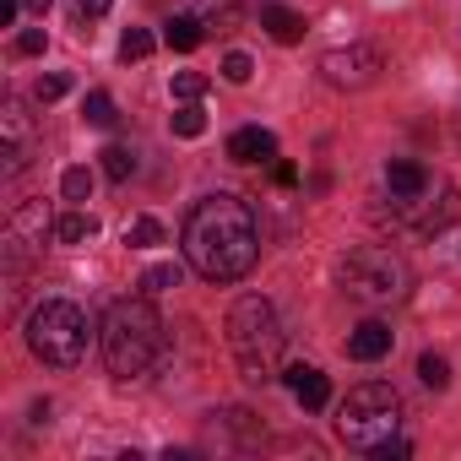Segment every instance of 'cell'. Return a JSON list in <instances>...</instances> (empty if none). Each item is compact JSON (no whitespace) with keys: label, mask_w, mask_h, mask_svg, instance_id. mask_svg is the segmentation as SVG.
Here are the masks:
<instances>
[{"label":"cell","mask_w":461,"mask_h":461,"mask_svg":"<svg viewBox=\"0 0 461 461\" xmlns=\"http://www.w3.org/2000/svg\"><path fill=\"white\" fill-rule=\"evenodd\" d=\"M179 245H185V261L206 277V283H240L256 256H261V228H256V212L240 201V195H201L179 228Z\"/></svg>","instance_id":"1"},{"label":"cell","mask_w":461,"mask_h":461,"mask_svg":"<svg viewBox=\"0 0 461 461\" xmlns=\"http://www.w3.org/2000/svg\"><path fill=\"white\" fill-rule=\"evenodd\" d=\"M168 348V331H163V315L152 304V294H136V299H114L109 315H104V364L114 380H141Z\"/></svg>","instance_id":"2"},{"label":"cell","mask_w":461,"mask_h":461,"mask_svg":"<svg viewBox=\"0 0 461 461\" xmlns=\"http://www.w3.org/2000/svg\"><path fill=\"white\" fill-rule=\"evenodd\" d=\"M228 348H234L245 380H272L277 375L283 348H288V331H283L277 310L261 294H245L234 310H228Z\"/></svg>","instance_id":"3"},{"label":"cell","mask_w":461,"mask_h":461,"mask_svg":"<svg viewBox=\"0 0 461 461\" xmlns=\"http://www.w3.org/2000/svg\"><path fill=\"white\" fill-rule=\"evenodd\" d=\"M337 434L348 450H364V456H380V445H391L402 434V396L385 385V380H364L342 396L337 407Z\"/></svg>","instance_id":"4"},{"label":"cell","mask_w":461,"mask_h":461,"mask_svg":"<svg viewBox=\"0 0 461 461\" xmlns=\"http://www.w3.org/2000/svg\"><path fill=\"white\" fill-rule=\"evenodd\" d=\"M87 337H93L87 310L71 304V299H44V304H33V315H28V348H33V358L50 364V369H77V364L87 358Z\"/></svg>","instance_id":"5"},{"label":"cell","mask_w":461,"mask_h":461,"mask_svg":"<svg viewBox=\"0 0 461 461\" xmlns=\"http://www.w3.org/2000/svg\"><path fill=\"white\" fill-rule=\"evenodd\" d=\"M407 283H412V272L391 245H358L342 256V288L358 304H396L407 294Z\"/></svg>","instance_id":"6"},{"label":"cell","mask_w":461,"mask_h":461,"mask_svg":"<svg viewBox=\"0 0 461 461\" xmlns=\"http://www.w3.org/2000/svg\"><path fill=\"white\" fill-rule=\"evenodd\" d=\"M391 217L396 222H407L412 234H445V228L461 217V190L450 185V179H429L418 195H407V201H391Z\"/></svg>","instance_id":"7"},{"label":"cell","mask_w":461,"mask_h":461,"mask_svg":"<svg viewBox=\"0 0 461 461\" xmlns=\"http://www.w3.org/2000/svg\"><path fill=\"white\" fill-rule=\"evenodd\" d=\"M39 152V136H33V114L17 93L0 98V179H17Z\"/></svg>","instance_id":"8"},{"label":"cell","mask_w":461,"mask_h":461,"mask_svg":"<svg viewBox=\"0 0 461 461\" xmlns=\"http://www.w3.org/2000/svg\"><path fill=\"white\" fill-rule=\"evenodd\" d=\"M380 71H385V55L375 44H337V50L321 55V77L337 93H364V87L380 82Z\"/></svg>","instance_id":"9"},{"label":"cell","mask_w":461,"mask_h":461,"mask_svg":"<svg viewBox=\"0 0 461 461\" xmlns=\"http://www.w3.org/2000/svg\"><path fill=\"white\" fill-rule=\"evenodd\" d=\"M50 234H55V217L44 212V201H23V206L6 217V245H0V256H6V272H23V267L44 250Z\"/></svg>","instance_id":"10"},{"label":"cell","mask_w":461,"mask_h":461,"mask_svg":"<svg viewBox=\"0 0 461 461\" xmlns=\"http://www.w3.org/2000/svg\"><path fill=\"white\" fill-rule=\"evenodd\" d=\"M283 385L294 391V402H299L304 412H321V407L331 402V380H326L315 364H288V369H283Z\"/></svg>","instance_id":"11"},{"label":"cell","mask_w":461,"mask_h":461,"mask_svg":"<svg viewBox=\"0 0 461 461\" xmlns=\"http://www.w3.org/2000/svg\"><path fill=\"white\" fill-rule=\"evenodd\" d=\"M391 342H396V331H391L385 321H358V326L348 331V358L375 364V358H385V353H391Z\"/></svg>","instance_id":"12"},{"label":"cell","mask_w":461,"mask_h":461,"mask_svg":"<svg viewBox=\"0 0 461 461\" xmlns=\"http://www.w3.org/2000/svg\"><path fill=\"white\" fill-rule=\"evenodd\" d=\"M228 158L234 163H272L277 158V136L261 131V125H240L234 136H228Z\"/></svg>","instance_id":"13"},{"label":"cell","mask_w":461,"mask_h":461,"mask_svg":"<svg viewBox=\"0 0 461 461\" xmlns=\"http://www.w3.org/2000/svg\"><path fill=\"white\" fill-rule=\"evenodd\" d=\"M429 179H434V168H423V163H412V158H391V163H385V195H391V201L418 195Z\"/></svg>","instance_id":"14"},{"label":"cell","mask_w":461,"mask_h":461,"mask_svg":"<svg viewBox=\"0 0 461 461\" xmlns=\"http://www.w3.org/2000/svg\"><path fill=\"white\" fill-rule=\"evenodd\" d=\"M201 39H206V23H201V17H190V12H179V17H168V23H163V44H168V50H179V55L201 50Z\"/></svg>","instance_id":"15"},{"label":"cell","mask_w":461,"mask_h":461,"mask_svg":"<svg viewBox=\"0 0 461 461\" xmlns=\"http://www.w3.org/2000/svg\"><path fill=\"white\" fill-rule=\"evenodd\" d=\"M55 240L60 245H87V240H98V217L93 212H66V217H55Z\"/></svg>","instance_id":"16"},{"label":"cell","mask_w":461,"mask_h":461,"mask_svg":"<svg viewBox=\"0 0 461 461\" xmlns=\"http://www.w3.org/2000/svg\"><path fill=\"white\" fill-rule=\"evenodd\" d=\"M261 28H267L277 44H299V39H304V17L288 12V6H267V12H261Z\"/></svg>","instance_id":"17"},{"label":"cell","mask_w":461,"mask_h":461,"mask_svg":"<svg viewBox=\"0 0 461 461\" xmlns=\"http://www.w3.org/2000/svg\"><path fill=\"white\" fill-rule=\"evenodd\" d=\"M185 12H190V17H201L206 28H234V17H240V0H190Z\"/></svg>","instance_id":"18"},{"label":"cell","mask_w":461,"mask_h":461,"mask_svg":"<svg viewBox=\"0 0 461 461\" xmlns=\"http://www.w3.org/2000/svg\"><path fill=\"white\" fill-rule=\"evenodd\" d=\"M163 240H168V234H163L158 217H131V222H125V245H131V250H152V245H163Z\"/></svg>","instance_id":"19"},{"label":"cell","mask_w":461,"mask_h":461,"mask_svg":"<svg viewBox=\"0 0 461 461\" xmlns=\"http://www.w3.org/2000/svg\"><path fill=\"white\" fill-rule=\"evenodd\" d=\"M98 163H104V174H109V179H120V185L136 174V152H131V147H120V141H114V147H104V152H98Z\"/></svg>","instance_id":"20"},{"label":"cell","mask_w":461,"mask_h":461,"mask_svg":"<svg viewBox=\"0 0 461 461\" xmlns=\"http://www.w3.org/2000/svg\"><path fill=\"white\" fill-rule=\"evenodd\" d=\"M60 195H66L71 206L93 201V168H82V163H77V168H66V174H60Z\"/></svg>","instance_id":"21"},{"label":"cell","mask_w":461,"mask_h":461,"mask_svg":"<svg viewBox=\"0 0 461 461\" xmlns=\"http://www.w3.org/2000/svg\"><path fill=\"white\" fill-rule=\"evenodd\" d=\"M82 120L93 125V131H109L120 114H114V98L109 93H87V104H82Z\"/></svg>","instance_id":"22"},{"label":"cell","mask_w":461,"mask_h":461,"mask_svg":"<svg viewBox=\"0 0 461 461\" xmlns=\"http://www.w3.org/2000/svg\"><path fill=\"white\" fill-rule=\"evenodd\" d=\"M168 131H174V136H185V141H195V136H206V114H201L195 104H185V109H174V114H168Z\"/></svg>","instance_id":"23"},{"label":"cell","mask_w":461,"mask_h":461,"mask_svg":"<svg viewBox=\"0 0 461 461\" xmlns=\"http://www.w3.org/2000/svg\"><path fill=\"white\" fill-rule=\"evenodd\" d=\"M168 288H179V267H174V261H158V267L141 272V294L158 299V294H168Z\"/></svg>","instance_id":"24"},{"label":"cell","mask_w":461,"mask_h":461,"mask_svg":"<svg viewBox=\"0 0 461 461\" xmlns=\"http://www.w3.org/2000/svg\"><path fill=\"white\" fill-rule=\"evenodd\" d=\"M158 50V39L147 33V28H125V39H120V60H147Z\"/></svg>","instance_id":"25"},{"label":"cell","mask_w":461,"mask_h":461,"mask_svg":"<svg viewBox=\"0 0 461 461\" xmlns=\"http://www.w3.org/2000/svg\"><path fill=\"white\" fill-rule=\"evenodd\" d=\"M418 380H423L429 391H445V385H450V364H445L439 353H423V358H418Z\"/></svg>","instance_id":"26"},{"label":"cell","mask_w":461,"mask_h":461,"mask_svg":"<svg viewBox=\"0 0 461 461\" xmlns=\"http://www.w3.org/2000/svg\"><path fill=\"white\" fill-rule=\"evenodd\" d=\"M222 77H228V82H240V87H245V82L256 77V60H250L245 50H228V55H222Z\"/></svg>","instance_id":"27"},{"label":"cell","mask_w":461,"mask_h":461,"mask_svg":"<svg viewBox=\"0 0 461 461\" xmlns=\"http://www.w3.org/2000/svg\"><path fill=\"white\" fill-rule=\"evenodd\" d=\"M66 93H71V77H66V71H50V77H39V87H33L39 104H55V98H66Z\"/></svg>","instance_id":"28"},{"label":"cell","mask_w":461,"mask_h":461,"mask_svg":"<svg viewBox=\"0 0 461 461\" xmlns=\"http://www.w3.org/2000/svg\"><path fill=\"white\" fill-rule=\"evenodd\" d=\"M50 50V33L44 28H23L17 39H12V55H44Z\"/></svg>","instance_id":"29"},{"label":"cell","mask_w":461,"mask_h":461,"mask_svg":"<svg viewBox=\"0 0 461 461\" xmlns=\"http://www.w3.org/2000/svg\"><path fill=\"white\" fill-rule=\"evenodd\" d=\"M201 93H206V77H201V71H179V77H174V98H179V104H195Z\"/></svg>","instance_id":"30"},{"label":"cell","mask_w":461,"mask_h":461,"mask_svg":"<svg viewBox=\"0 0 461 461\" xmlns=\"http://www.w3.org/2000/svg\"><path fill=\"white\" fill-rule=\"evenodd\" d=\"M71 6H77V17H109L114 0H71Z\"/></svg>","instance_id":"31"},{"label":"cell","mask_w":461,"mask_h":461,"mask_svg":"<svg viewBox=\"0 0 461 461\" xmlns=\"http://www.w3.org/2000/svg\"><path fill=\"white\" fill-rule=\"evenodd\" d=\"M17 12H23V0H0V28H12Z\"/></svg>","instance_id":"32"},{"label":"cell","mask_w":461,"mask_h":461,"mask_svg":"<svg viewBox=\"0 0 461 461\" xmlns=\"http://www.w3.org/2000/svg\"><path fill=\"white\" fill-rule=\"evenodd\" d=\"M28 6H33V12H39V17H44V12H50V0H28Z\"/></svg>","instance_id":"33"}]
</instances>
